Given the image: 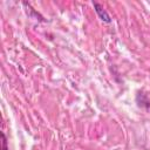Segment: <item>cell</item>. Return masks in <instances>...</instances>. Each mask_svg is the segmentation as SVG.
I'll list each match as a JSON object with an SVG mask.
<instances>
[{
	"mask_svg": "<svg viewBox=\"0 0 150 150\" xmlns=\"http://www.w3.org/2000/svg\"><path fill=\"white\" fill-rule=\"evenodd\" d=\"M93 5H94V8H95V11H96V13H97V15L100 16V19L103 21V22H107V23H110L111 22V19H110V16H109V14L107 13V11L98 4V2H93Z\"/></svg>",
	"mask_w": 150,
	"mask_h": 150,
	"instance_id": "6da1fadb",
	"label": "cell"
},
{
	"mask_svg": "<svg viewBox=\"0 0 150 150\" xmlns=\"http://www.w3.org/2000/svg\"><path fill=\"white\" fill-rule=\"evenodd\" d=\"M1 137H2V148L1 150H8L7 149V139H6V136L4 132H1Z\"/></svg>",
	"mask_w": 150,
	"mask_h": 150,
	"instance_id": "7a4b0ae2",
	"label": "cell"
}]
</instances>
